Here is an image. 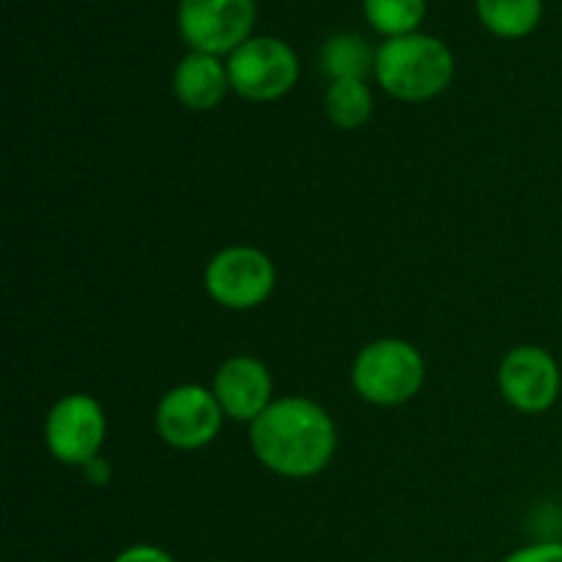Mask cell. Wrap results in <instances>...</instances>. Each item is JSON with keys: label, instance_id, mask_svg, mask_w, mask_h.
<instances>
[{"label": "cell", "instance_id": "1", "mask_svg": "<svg viewBox=\"0 0 562 562\" xmlns=\"http://www.w3.org/2000/svg\"><path fill=\"white\" fill-rule=\"evenodd\" d=\"M250 442L258 461L283 477L318 475L335 456V423L307 398H280L252 420Z\"/></svg>", "mask_w": 562, "mask_h": 562}, {"label": "cell", "instance_id": "2", "mask_svg": "<svg viewBox=\"0 0 562 562\" xmlns=\"http://www.w3.org/2000/svg\"><path fill=\"white\" fill-rule=\"evenodd\" d=\"M376 80L390 97L404 102H426L453 80V55L439 38L423 33L387 38L376 49Z\"/></svg>", "mask_w": 562, "mask_h": 562}, {"label": "cell", "instance_id": "3", "mask_svg": "<svg viewBox=\"0 0 562 562\" xmlns=\"http://www.w3.org/2000/svg\"><path fill=\"white\" fill-rule=\"evenodd\" d=\"M426 379L420 351L398 338L368 344L351 368L355 390L376 406H395L415 398Z\"/></svg>", "mask_w": 562, "mask_h": 562}, {"label": "cell", "instance_id": "4", "mask_svg": "<svg viewBox=\"0 0 562 562\" xmlns=\"http://www.w3.org/2000/svg\"><path fill=\"white\" fill-rule=\"evenodd\" d=\"M300 77L294 49L272 36L247 38L228 58V80L239 97L272 102L291 91Z\"/></svg>", "mask_w": 562, "mask_h": 562}, {"label": "cell", "instance_id": "5", "mask_svg": "<svg viewBox=\"0 0 562 562\" xmlns=\"http://www.w3.org/2000/svg\"><path fill=\"white\" fill-rule=\"evenodd\" d=\"M274 289V267L256 247H225L209 261L206 291L228 311L263 305Z\"/></svg>", "mask_w": 562, "mask_h": 562}, {"label": "cell", "instance_id": "6", "mask_svg": "<svg viewBox=\"0 0 562 562\" xmlns=\"http://www.w3.org/2000/svg\"><path fill=\"white\" fill-rule=\"evenodd\" d=\"M256 20L252 0H181L179 31L195 53H234L247 42Z\"/></svg>", "mask_w": 562, "mask_h": 562}, {"label": "cell", "instance_id": "7", "mask_svg": "<svg viewBox=\"0 0 562 562\" xmlns=\"http://www.w3.org/2000/svg\"><path fill=\"white\" fill-rule=\"evenodd\" d=\"M223 415L217 395L201 384H181L159 401L157 431L170 448L198 450L214 442L223 426Z\"/></svg>", "mask_w": 562, "mask_h": 562}, {"label": "cell", "instance_id": "8", "mask_svg": "<svg viewBox=\"0 0 562 562\" xmlns=\"http://www.w3.org/2000/svg\"><path fill=\"white\" fill-rule=\"evenodd\" d=\"M108 434V420L91 395H66L49 409L44 423V439L49 453L64 464H88L99 453Z\"/></svg>", "mask_w": 562, "mask_h": 562}, {"label": "cell", "instance_id": "9", "mask_svg": "<svg viewBox=\"0 0 562 562\" xmlns=\"http://www.w3.org/2000/svg\"><path fill=\"white\" fill-rule=\"evenodd\" d=\"M558 360L541 346H516L499 366V390L514 409L541 415L560 395Z\"/></svg>", "mask_w": 562, "mask_h": 562}, {"label": "cell", "instance_id": "10", "mask_svg": "<svg viewBox=\"0 0 562 562\" xmlns=\"http://www.w3.org/2000/svg\"><path fill=\"white\" fill-rule=\"evenodd\" d=\"M214 395L231 420H258L272 404V376L256 357H231L214 376Z\"/></svg>", "mask_w": 562, "mask_h": 562}, {"label": "cell", "instance_id": "11", "mask_svg": "<svg viewBox=\"0 0 562 562\" xmlns=\"http://www.w3.org/2000/svg\"><path fill=\"white\" fill-rule=\"evenodd\" d=\"M231 88L228 66L220 64L217 55L195 53L192 49L173 75V91L190 110H212L223 102Z\"/></svg>", "mask_w": 562, "mask_h": 562}, {"label": "cell", "instance_id": "12", "mask_svg": "<svg viewBox=\"0 0 562 562\" xmlns=\"http://www.w3.org/2000/svg\"><path fill=\"white\" fill-rule=\"evenodd\" d=\"M376 55L366 44V38L355 33H338L322 49V66L335 80H366Z\"/></svg>", "mask_w": 562, "mask_h": 562}, {"label": "cell", "instance_id": "13", "mask_svg": "<svg viewBox=\"0 0 562 562\" xmlns=\"http://www.w3.org/2000/svg\"><path fill=\"white\" fill-rule=\"evenodd\" d=\"M477 14L497 36L519 38L541 20V0H477Z\"/></svg>", "mask_w": 562, "mask_h": 562}, {"label": "cell", "instance_id": "14", "mask_svg": "<svg viewBox=\"0 0 562 562\" xmlns=\"http://www.w3.org/2000/svg\"><path fill=\"white\" fill-rule=\"evenodd\" d=\"M373 113L366 80H335L327 91V115L338 130H357Z\"/></svg>", "mask_w": 562, "mask_h": 562}, {"label": "cell", "instance_id": "15", "mask_svg": "<svg viewBox=\"0 0 562 562\" xmlns=\"http://www.w3.org/2000/svg\"><path fill=\"white\" fill-rule=\"evenodd\" d=\"M423 14H426V0H366L368 22L390 38L415 33Z\"/></svg>", "mask_w": 562, "mask_h": 562}, {"label": "cell", "instance_id": "16", "mask_svg": "<svg viewBox=\"0 0 562 562\" xmlns=\"http://www.w3.org/2000/svg\"><path fill=\"white\" fill-rule=\"evenodd\" d=\"M503 562H562V543L560 541L532 543V547L519 549V552H514Z\"/></svg>", "mask_w": 562, "mask_h": 562}, {"label": "cell", "instance_id": "17", "mask_svg": "<svg viewBox=\"0 0 562 562\" xmlns=\"http://www.w3.org/2000/svg\"><path fill=\"white\" fill-rule=\"evenodd\" d=\"M113 562H176L165 549L151 547V543H137V547L124 549Z\"/></svg>", "mask_w": 562, "mask_h": 562}]
</instances>
